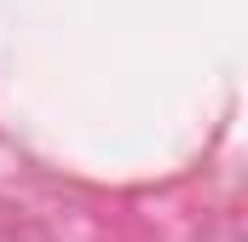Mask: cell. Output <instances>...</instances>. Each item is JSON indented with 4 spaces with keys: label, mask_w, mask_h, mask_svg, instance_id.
<instances>
[]
</instances>
